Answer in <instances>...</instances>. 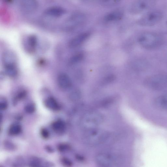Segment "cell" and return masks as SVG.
Masks as SVG:
<instances>
[{
    "label": "cell",
    "mask_w": 167,
    "mask_h": 167,
    "mask_svg": "<svg viewBox=\"0 0 167 167\" xmlns=\"http://www.w3.org/2000/svg\"><path fill=\"white\" fill-rule=\"evenodd\" d=\"M44 104L47 108L54 111H57L60 107L56 100L52 97L47 98L45 101Z\"/></svg>",
    "instance_id": "9a60e30c"
},
{
    "label": "cell",
    "mask_w": 167,
    "mask_h": 167,
    "mask_svg": "<svg viewBox=\"0 0 167 167\" xmlns=\"http://www.w3.org/2000/svg\"><path fill=\"white\" fill-rule=\"evenodd\" d=\"M61 162L64 165L67 166H71L72 165L71 161L66 158H63L61 160Z\"/></svg>",
    "instance_id": "f1b7e54d"
},
{
    "label": "cell",
    "mask_w": 167,
    "mask_h": 167,
    "mask_svg": "<svg viewBox=\"0 0 167 167\" xmlns=\"http://www.w3.org/2000/svg\"><path fill=\"white\" fill-rule=\"evenodd\" d=\"M5 69L7 75L13 78L16 77L18 73L17 66L6 67Z\"/></svg>",
    "instance_id": "ac0fdd59"
},
{
    "label": "cell",
    "mask_w": 167,
    "mask_h": 167,
    "mask_svg": "<svg viewBox=\"0 0 167 167\" xmlns=\"http://www.w3.org/2000/svg\"><path fill=\"white\" fill-rule=\"evenodd\" d=\"M84 58V55L82 53L77 54L71 57L70 60V63L74 64L81 61Z\"/></svg>",
    "instance_id": "44dd1931"
},
{
    "label": "cell",
    "mask_w": 167,
    "mask_h": 167,
    "mask_svg": "<svg viewBox=\"0 0 167 167\" xmlns=\"http://www.w3.org/2000/svg\"><path fill=\"white\" fill-rule=\"evenodd\" d=\"M66 13V10L62 7L53 6L46 9L44 14V15L47 17L57 18L63 16Z\"/></svg>",
    "instance_id": "9c48e42d"
},
{
    "label": "cell",
    "mask_w": 167,
    "mask_h": 167,
    "mask_svg": "<svg viewBox=\"0 0 167 167\" xmlns=\"http://www.w3.org/2000/svg\"><path fill=\"white\" fill-rule=\"evenodd\" d=\"M90 35V33L86 32L77 36L70 40L69 43V46L71 48H74L79 46L87 40Z\"/></svg>",
    "instance_id": "8fae6325"
},
{
    "label": "cell",
    "mask_w": 167,
    "mask_h": 167,
    "mask_svg": "<svg viewBox=\"0 0 167 167\" xmlns=\"http://www.w3.org/2000/svg\"><path fill=\"white\" fill-rule=\"evenodd\" d=\"M41 135L43 138L47 139L49 138V131L46 129H42L41 131Z\"/></svg>",
    "instance_id": "f546056e"
},
{
    "label": "cell",
    "mask_w": 167,
    "mask_h": 167,
    "mask_svg": "<svg viewBox=\"0 0 167 167\" xmlns=\"http://www.w3.org/2000/svg\"><path fill=\"white\" fill-rule=\"evenodd\" d=\"M46 149L48 151L49 153H52L54 151L53 149L49 146H47L46 148Z\"/></svg>",
    "instance_id": "1f68e13d"
},
{
    "label": "cell",
    "mask_w": 167,
    "mask_h": 167,
    "mask_svg": "<svg viewBox=\"0 0 167 167\" xmlns=\"http://www.w3.org/2000/svg\"><path fill=\"white\" fill-rule=\"evenodd\" d=\"M155 105L160 109L167 110V95L158 97L155 100Z\"/></svg>",
    "instance_id": "2e32d148"
},
{
    "label": "cell",
    "mask_w": 167,
    "mask_h": 167,
    "mask_svg": "<svg viewBox=\"0 0 167 167\" xmlns=\"http://www.w3.org/2000/svg\"><path fill=\"white\" fill-rule=\"evenodd\" d=\"M30 166L32 167L40 166L41 162L40 160L37 157H34L31 158L30 161Z\"/></svg>",
    "instance_id": "cb8c5ba5"
},
{
    "label": "cell",
    "mask_w": 167,
    "mask_h": 167,
    "mask_svg": "<svg viewBox=\"0 0 167 167\" xmlns=\"http://www.w3.org/2000/svg\"><path fill=\"white\" fill-rule=\"evenodd\" d=\"M26 48L30 52H34L38 46V40L34 35L29 36L26 40Z\"/></svg>",
    "instance_id": "5bb4252c"
},
{
    "label": "cell",
    "mask_w": 167,
    "mask_h": 167,
    "mask_svg": "<svg viewBox=\"0 0 167 167\" xmlns=\"http://www.w3.org/2000/svg\"><path fill=\"white\" fill-rule=\"evenodd\" d=\"M103 121V116L101 113L90 111L86 113L82 116L80 125L82 129L85 131L98 128Z\"/></svg>",
    "instance_id": "7a4b0ae2"
},
{
    "label": "cell",
    "mask_w": 167,
    "mask_h": 167,
    "mask_svg": "<svg viewBox=\"0 0 167 167\" xmlns=\"http://www.w3.org/2000/svg\"><path fill=\"white\" fill-rule=\"evenodd\" d=\"M163 17V14L161 11H150L138 20V23L139 25L143 26H153L161 21Z\"/></svg>",
    "instance_id": "277c9868"
},
{
    "label": "cell",
    "mask_w": 167,
    "mask_h": 167,
    "mask_svg": "<svg viewBox=\"0 0 167 167\" xmlns=\"http://www.w3.org/2000/svg\"><path fill=\"white\" fill-rule=\"evenodd\" d=\"M25 110L27 113L31 114L34 112L35 110V106L32 104H29L25 107Z\"/></svg>",
    "instance_id": "d4e9b609"
},
{
    "label": "cell",
    "mask_w": 167,
    "mask_h": 167,
    "mask_svg": "<svg viewBox=\"0 0 167 167\" xmlns=\"http://www.w3.org/2000/svg\"><path fill=\"white\" fill-rule=\"evenodd\" d=\"M58 86L63 90H67L71 88L72 83L69 76L67 74L62 73L59 74L58 77Z\"/></svg>",
    "instance_id": "7c38bea8"
},
{
    "label": "cell",
    "mask_w": 167,
    "mask_h": 167,
    "mask_svg": "<svg viewBox=\"0 0 167 167\" xmlns=\"http://www.w3.org/2000/svg\"><path fill=\"white\" fill-rule=\"evenodd\" d=\"M8 107V104L6 102H3L0 103V109L4 110L6 109Z\"/></svg>",
    "instance_id": "4dcf8cb0"
},
{
    "label": "cell",
    "mask_w": 167,
    "mask_h": 167,
    "mask_svg": "<svg viewBox=\"0 0 167 167\" xmlns=\"http://www.w3.org/2000/svg\"><path fill=\"white\" fill-rule=\"evenodd\" d=\"M156 0H136L131 5L130 12L133 14H138L150 10L156 5Z\"/></svg>",
    "instance_id": "5b68a950"
},
{
    "label": "cell",
    "mask_w": 167,
    "mask_h": 167,
    "mask_svg": "<svg viewBox=\"0 0 167 167\" xmlns=\"http://www.w3.org/2000/svg\"><path fill=\"white\" fill-rule=\"evenodd\" d=\"M83 1H88V0H83Z\"/></svg>",
    "instance_id": "d6a6232c"
},
{
    "label": "cell",
    "mask_w": 167,
    "mask_h": 167,
    "mask_svg": "<svg viewBox=\"0 0 167 167\" xmlns=\"http://www.w3.org/2000/svg\"><path fill=\"white\" fill-rule=\"evenodd\" d=\"M26 95V92L25 91H22L19 92L16 97V100H20L24 97Z\"/></svg>",
    "instance_id": "83f0119b"
},
{
    "label": "cell",
    "mask_w": 167,
    "mask_h": 167,
    "mask_svg": "<svg viewBox=\"0 0 167 167\" xmlns=\"http://www.w3.org/2000/svg\"><path fill=\"white\" fill-rule=\"evenodd\" d=\"M21 131V127L18 124H14L11 125L9 132L12 135H18Z\"/></svg>",
    "instance_id": "d6986e66"
},
{
    "label": "cell",
    "mask_w": 167,
    "mask_h": 167,
    "mask_svg": "<svg viewBox=\"0 0 167 167\" xmlns=\"http://www.w3.org/2000/svg\"><path fill=\"white\" fill-rule=\"evenodd\" d=\"M121 0H99L101 5L105 7H111L117 5Z\"/></svg>",
    "instance_id": "ffe728a7"
},
{
    "label": "cell",
    "mask_w": 167,
    "mask_h": 167,
    "mask_svg": "<svg viewBox=\"0 0 167 167\" xmlns=\"http://www.w3.org/2000/svg\"><path fill=\"white\" fill-rule=\"evenodd\" d=\"M138 41L141 46L144 48L153 49L160 46L163 40L158 34L153 32H146L139 36Z\"/></svg>",
    "instance_id": "3957f363"
},
{
    "label": "cell",
    "mask_w": 167,
    "mask_h": 167,
    "mask_svg": "<svg viewBox=\"0 0 167 167\" xmlns=\"http://www.w3.org/2000/svg\"><path fill=\"white\" fill-rule=\"evenodd\" d=\"M81 96V92L79 90H75L71 92L70 95V100L73 101H76L80 99Z\"/></svg>",
    "instance_id": "7402d4cb"
},
{
    "label": "cell",
    "mask_w": 167,
    "mask_h": 167,
    "mask_svg": "<svg viewBox=\"0 0 167 167\" xmlns=\"http://www.w3.org/2000/svg\"><path fill=\"white\" fill-rule=\"evenodd\" d=\"M69 146L66 144H59L58 147V150L59 151L64 152L69 149Z\"/></svg>",
    "instance_id": "4316f807"
},
{
    "label": "cell",
    "mask_w": 167,
    "mask_h": 167,
    "mask_svg": "<svg viewBox=\"0 0 167 167\" xmlns=\"http://www.w3.org/2000/svg\"><path fill=\"white\" fill-rule=\"evenodd\" d=\"M4 146L5 148L8 150H14L15 148V146L12 143L9 141H5L4 143Z\"/></svg>",
    "instance_id": "484cf974"
},
{
    "label": "cell",
    "mask_w": 167,
    "mask_h": 167,
    "mask_svg": "<svg viewBox=\"0 0 167 167\" xmlns=\"http://www.w3.org/2000/svg\"><path fill=\"white\" fill-rule=\"evenodd\" d=\"M95 161L98 166L103 167L114 166L117 163L114 156L105 153L98 154L95 157Z\"/></svg>",
    "instance_id": "52a82bcc"
},
{
    "label": "cell",
    "mask_w": 167,
    "mask_h": 167,
    "mask_svg": "<svg viewBox=\"0 0 167 167\" xmlns=\"http://www.w3.org/2000/svg\"><path fill=\"white\" fill-rule=\"evenodd\" d=\"M109 136L108 132L97 128L85 131L83 140L88 145L94 146L103 143L107 141Z\"/></svg>",
    "instance_id": "6da1fadb"
},
{
    "label": "cell",
    "mask_w": 167,
    "mask_h": 167,
    "mask_svg": "<svg viewBox=\"0 0 167 167\" xmlns=\"http://www.w3.org/2000/svg\"><path fill=\"white\" fill-rule=\"evenodd\" d=\"M116 79V77L114 74H110L104 77L102 83L103 85L108 84L114 81Z\"/></svg>",
    "instance_id": "603a6c76"
},
{
    "label": "cell",
    "mask_w": 167,
    "mask_h": 167,
    "mask_svg": "<svg viewBox=\"0 0 167 167\" xmlns=\"http://www.w3.org/2000/svg\"><path fill=\"white\" fill-rule=\"evenodd\" d=\"M124 16L123 12L116 11L111 12L106 15L104 17V20L107 22H113L121 20Z\"/></svg>",
    "instance_id": "4fadbf2b"
},
{
    "label": "cell",
    "mask_w": 167,
    "mask_h": 167,
    "mask_svg": "<svg viewBox=\"0 0 167 167\" xmlns=\"http://www.w3.org/2000/svg\"><path fill=\"white\" fill-rule=\"evenodd\" d=\"M52 126L53 129L56 132L60 133L63 132L65 129V125L63 121H58L53 123Z\"/></svg>",
    "instance_id": "e0dca14e"
},
{
    "label": "cell",
    "mask_w": 167,
    "mask_h": 167,
    "mask_svg": "<svg viewBox=\"0 0 167 167\" xmlns=\"http://www.w3.org/2000/svg\"><path fill=\"white\" fill-rule=\"evenodd\" d=\"M86 20V17L84 14L76 13L71 15L66 20L63 26L66 30H71L83 25Z\"/></svg>",
    "instance_id": "8992f818"
},
{
    "label": "cell",
    "mask_w": 167,
    "mask_h": 167,
    "mask_svg": "<svg viewBox=\"0 0 167 167\" xmlns=\"http://www.w3.org/2000/svg\"><path fill=\"white\" fill-rule=\"evenodd\" d=\"M3 63L4 67L17 66L16 56L11 51L5 52L3 56Z\"/></svg>",
    "instance_id": "30bf717a"
},
{
    "label": "cell",
    "mask_w": 167,
    "mask_h": 167,
    "mask_svg": "<svg viewBox=\"0 0 167 167\" xmlns=\"http://www.w3.org/2000/svg\"><path fill=\"white\" fill-rule=\"evenodd\" d=\"M19 2L21 10L26 14L34 13L38 8L36 0H19Z\"/></svg>",
    "instance_id": "ba28073f"
}]
</instances>
